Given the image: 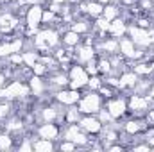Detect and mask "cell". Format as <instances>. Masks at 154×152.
Returning a JSON list of instances; mask_svg holds the SVG:
<instances>
[{
  "mask_svg": "<svg viewBox=\"0 0 154 152\" xmlns=\"http://www.w3.org/2000/svg\"><path fill=\"white\" fill-rule=\"evenodd\" d=\"M68 79H70V84L68 88H74V90H84L88 81H90V74L86 72L84 65H79L74 63L68 70Z\"/></svg>",
  "mask_w": 154,
  "mask_h": 152,
  "instance_id": "277c9868",
  "label": "cell"
},
{
  "mask_svg": "<svg viewBox=\"0 0 154 152\" xmlns=\"http://www.w3.org/2000/svg\"><path fill=\"white\" fill-rule=\"evenodd\" d=\"M127 22L124 20V18H115V20H111L109 22V27H108V36H111V38H116L120 39L122 36H127Z\"/></svg>",
  "mask_w": 154,
  "mask_h": 152,
  "instance_id": "ba28073f",
  "label": "cell"
},
{
  "mask_svg": "<svg viewBox=\"0 0 154 152\" xmlns=\"http://www.w3.org/2000/svg\"><path fill=\"white\" fill-rule=\"evenodd\" d=\"M2 5H4V0H0V7H2Z\"/></svg>",
  "mask_w": 154,
  "mask_h": 152,
  "instance_id": "2e32d148",
  "label": "cell"
},
{
  "mask_svg": "<svg viewBox=\"0 0 154 152\" xmlns=\"http://www.w3.org/2000/svg\"><path fill=\"white\" fill-rule=\"evenodd\" d=\"M65 123H56V122H41L34 127V134L38 138H47L52 141H59L61 140V131H63Z\"/></svg>",
  "mask_w": 154,
  "mask_h": 152,
  "instance_id": "3957f363",
  "label": "cell"
},
{
  "mask_svg": "<svg viewBox=\"0 0 154 152\" xmlns=\"http://www.w3.org/2000/svg\"><path fill=\"white\" fill-rule=\"evenodd\" d=\"M79 127L86 132V134H99L102 131V122L99 120L97 114H82L79 120Z\"/></svg>",
  "mask_w": 154,
  "mask_h": 152,
  "instance_id": "52a82bcc",
  "label": "cell"
},
{
  "mask_svg": "<svg viewBox=\"0 0 154 152\" xmlns=\"http://www.w3.org/2000/svg\"><path fill=\"white\" fill-rule=\"evenodd\" d=\"M149 95H151V97L154 99V84H152V88H151V91H149Z\"/></svg>",
  "mask_w": 154,
  "mask_h": 152,
  "instance_id": "9a60e30c",
  "label": "cell"
},
{
  "mask_svg": "<svg viewBox=\"0 0 154 152\" xmlns=\"http://www.w3.org/2000/svg\"><path fill=\"white\" fill-rule=\"evenodd\" d=\"M81 116H82V113L79 111V108H77V106H68V108L65 109L63 122H65V123H79Z\"/></svg>",
  "mask_w": 154,
  "mask_h": 152,
  "instance_id": "30bf717a",
  "label": "cell"
},
{
  "mask_svg": "<svg viewBox=\"0 0 154 152\" xmlns=\"http://www.w3.org/2000/svg\"><path fill=\"white\" fill-rule=\"evenodd\" d=\"M102 16L106 18V20H115L120 16V4L118 2H111V4H106L104 5V11H102Z\"/></svg>",
  "mask_w": 154,
  "mask_h": 152,
  "instance_id": "8fae6325",
  "label": "cell"
},
{
  "mask_svg": "<svg viewBox=\"0 0 154 152\" xmlns=\"http://www.w3.org/2000/svg\"><path fill=\"white\" fill-rule=\"evenodd\" d=\"M22 57H23V65L32 68V66L39 61V52L36 48H32V50H23V52H22Z\"/></svg>",
  "mask_w": 154,
  "mask_h": 152,
  "instance_id": "7c38bea8",
  "label": "cell"
},
{
  "mask_svg": "<svg viewBox=\"0 0 154 152\" xmlns=\"http://www.w3.org/2000/svg\"><path fill=\"white\" fill-rule=\"evenodd\" d=\"M57 149L63 150V152H70V150H75L77 145L74 141H70V140H59L57 141Z\"/></svg>",
  "mask_w": 154,
  "mask_h": 152,
  "instance_id": "5bb4252c",
  "label": "cell"
},
{
  "mask_svg": "<svg viewBox=\"0 0 154 152\" xmlns=\"http://www.w3.org/2000/svg\"><path fill=\"white\" fill-rule=\"evenodd\" d=\"M81 95H82V90H74V88H63V90H57V91L54 93L56 100H57L61 106H65V108H68V106H77Z\"/></svg>",
  "mask_w": 154,
  "mask_h": 152,
  "instance_id": "5b68a950",
  "label": "cell"
},
{
  "mask_svg": "<svg viewBox=\"0 0 154 152\" xmlns=\"http://www.w3.org/2000/svg\"><path fill=\"white\" fill-rule=\"evenodd\" d=\"M104 108L109 111L113 120L120 122V120H124L127 116V97L124 93H116L115 97L104 100Z\"/></svg>",
  "mask_w": 154,
  "mask_h": 152,
  "instance_id": "7a4b0ae2",
  "label": "cell"
},
{
  "mask_svg": "<svg viewBox=\"0 0 154 152\" xmlns=\"http://www.w3.org/2000/svg\"><path fill=\"white\" fill-rule=\"evenodd\" d=\"M11 149H14V140L9 132L2 131L0 132V150H11Z\"/></svg>",
  "mask_w": 154,
  "mask_h": 152,
  "instance_id": "4fadbf2b",
  "label": "cell"
},
{
  "mask_svg": "<svg viewBox=\"0 0 154 152\" xmlns=\"http://www.w3.org/2000/svg\"><path fill=\"white\" fill-rule=\"evenodd\" d=\"M104 106V99L99 95V91H91V90H82V95L77 102V108L82 114H97Z\"/></svg>",
  "mask_w": 154,
  "mask_h": 152,
  "instance_id": "6da1fadb",
  "label": "cell"
},
{
  "mask_svg": "<svg viewBox=\"0 0 154 152\" xmlns=\"http://www.w3.org/2000/svg\"><path fill=\"white\" fill-rule=\"evenodd\" d=\"M43 9H45V7H43L41 4H32V5L29 7L27 16H25V20H23L25 27H29V29H36V31H39V29H41Z\"/></svg>",
  "mask_w": 154,
  "mask_h": 152,
  "instance_id": "8992f818",
  "label": "cell"
},
{
  "mask_svg": "<svg viewBox=\"0 0 154 152\" xmlns=\"http://www.w3.org/2000/svg\"><path fill=\"white\" fill-rule=\"evenodd\" d=\"M81 43H82V36L79 32H75V31H72L70 27L65 32H61V45L63 47L72 48V47H79Z\"/></svg>",
  "mask_w": 154,
  "mask_h": 152,
  "instance_id": "9c48e42d",
  "label": "cell"
}]
</instances>
